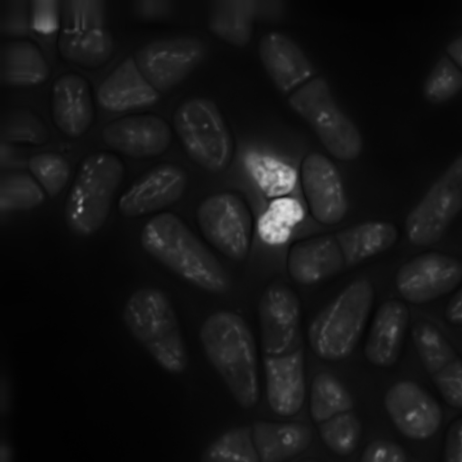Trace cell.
<instances>
[{
  "instance_id": "34",
  "label": "cell",
  "mask_w": 462,
  "mask_h": 462,
  "mask_svg": "<svg viewBox=\"0 0 462 462\" xmlns=\"http://www.w3.org/2000/svg\"><path fill=\"white\" fill-rule=\"evenodd\" d=\"M44 122L25 108H16L2 116L0 136L3 142L15 144L42 145L49 139Z\"/></svg>"
},
{
  "instance_id": "13",
  "label": "cell",
  "mask_w": 462,
  "mask_h": 462,
  "mask_svg": "<svg viewBox=\"0 0 462 462\" xmlns=\"http://www.w3.org/2000/svg\"><path fill=\"white\" fill-rule=\"evenodd\" d=\"M416 353L444 401L462 409V358L433 323L418 319L411 328Z\"/></svg>"
},
{
  "instance_id": "36",
  "label": "cell",
  "mask_w": 462,
  "mask_h": 462,
  "mask_svg": "<svg viewBox=\"0 0 462 462\" xmlns=\"http://www.w3.org/2000/svg\"><path fill=\"white\" fill-rule=\"evenodd\" d=\"M462 90V69L448 57L442 56L423 84V96L431 104L448 101Z\"/></svg>"
},
{
  "instance_id": "2",
  "label": "cell",
  "mask_w": 462,
  "mask_h": 462,
  "mask_svg": "<svg viewBox=\"0 0 462 462\" xmlns=\"http://www.w3.org/2000/svg\"><path fill=\"white\" fill-rule=\"evenodd\" d=\"M199 339L238 405L254 407L259 400L256 348L245 321L231 311L215 312L203 322Z\"/></svg>"
},
{
  "instance_id": "16",
  "label": "cell",
  "mask_w": 462,
  "mask_h": 462,
  "mask_svg": "<svg viewBox=\"0 0 462 462\" xmlns=\"http://www.w3.org/2000/svg\"><path fill=\"white\" fill-rule=\"evenodd\" d=\"M186 171L173 163L159 164L135 180L119 198L117 208L127 218L139 217L162 209L183 195Z\"/></svg>"
},
{
  "instance_id": "32",
  "label": "cell",
  "mask_w": 462,
  "mask_h": 462,
  "mask_svg": "<svg viewBox=\"0 0 462 462\" xmlns=\"http://www.w3.org/2000/svg\"><path fill=\"white\" fill-rule=\"evenodd\" d=\"M200 462H260L252 427H237L222 434L204 450Z\"/></svg>"
},
{
  "instance_id": "15",
  "label": "cell",
  "mask_w": 462,
  "mask_h": 462,
  "mask_svg": "<svg viewBox=\"0 0 462 462\" xmlns=\"http://www.w3.org/2000/svg\"><path fill=\"white\" fill-rule=\"evenodd\" d=\"M384 407L396 429L405 437L423 440L442 423V411L432 395L418 383L404 380L393 384L384 395Z\"/></svg>"
},
{
  "instance_id": "42",
  "label": "cell",
  "mask_w": 462,
  "mask_h": 462,
  "mask_svg": "<svg viewBox=\"0 0 462 462\" xmlns=\"http://www.w3.org/2000/svg\"><path fill=\"white\" fill-rule=\"evenodd\" d=\"M1 462H11V451L7 444L1 445Z\"/></svg>"
},
{
  "instance_id": "21",
  "label": "cell",
  "mask_w": 462,
  "mask_h": 462,
  "mask_svg": "<svg viewBox=\"0 0 462 462\" xmlns=\"http://www.w3.org/2000/svg\"><path fill=\"white\" fill-rule=\"evenodd\" d=\"M258 55L274 86L284 94L307 81L314 71L299 45L278 32H268L261 38Z\"/></svg>"
},
{
  "instance_id": "26",
  "label": "cell",
  "mask_w": 462,
  "mask_h": 462,
  "mask_svg": "<svg viewBox=\"0 0 462 462\" xmlns=\"http://www.w3.org/2000/svg\"><path fill=\"white\" fill-rule=\"evenodd\" d=\"M50 67L39 47L30 41L16 40L0 51V81L16 88L34 87L45 82Z\"/></svg>"
},
{
  "instance_id": "8",
  "label": "cell",
  "mask_w": 462,
  "mask_h": 462,
  "mask_svg": "<svg viewBox=\"0 0 462 462\" xmlns=\"http://www.w3.org/2000/svg\"><path fill=\"white\" fill-rule=\"evenodd\" d=\"M174 130L189 157L199 167L217 172L225 170L233 153V141L217 105L195 97L178 106Z\"/></svg>"
},
{
  "instance_id": "11",
  "label": "cell",
  "mask_w": 462,
  "mask_h": 462,
  "mask_svg": "<svg viewBox=\"0 0 462 462\" xmlns=\"http://www.w3.org/2000/svg\"><path fill=\"white\" fill-rule=\"evenodd\" d=\"M203 42L192 36L156 40L139 48L134 60L143 77L166 93L183 81L203 60Z\"/></svg>"
},
{
  "instance_id": "24",
  "label": "cell",
  "mask_w": 462,
  "mask_h": 462,
  "mask_svg": "<svg viewBox=\"0 0 462 462\" xmlns=\"http://www.w3.org/2000/svg\"><path fill=\"white\" fill-rule=\"evenodd\" d=\"M335 236H319L294 244L287 257V268L297 282L310 285L339 272L345 265Z\"/></svg>"
},
{
  "instance_id": "17",
  "label": "cell",
  "mask_w": 462,
  "mask_h": 462,
  "mask_svg": "<svg viewBox=\"0 0 462 462\" xmlns=\"http://www.w3.org/2000/svg\"><path fill=\"white\" fill-rule=\"evenodd\" d=\"M300 180L313 217L325 225L340 222L347 210V200L340 174L323 154L307 155L300 167Z\"/></svg>"
},
{
  "instance_id": "35",
  "label": "cell",
  "mask_w": 462,
  "mask_h": 462,
  "mask_svg": "<svg viewBox=\"0 0 462 462\" xmlns=\"http://www.w3.org/2000/svg\"><path fill=\"white\" fill-rule=\"evenodd\" d=\"M319 431L323 443L332 452L346 457L356 448L362 434V426L357 416L350 411L321 422Z\"/></svg>"
},
{
  "instance_id": "14",
  "label": "cell",
  "mask_w": 462,
  "mask_h": 462,
  "mask_svg": "<svg viewBox=\"0 0 462 462\" xmlns=\"http://www.w3.org/2000/svg\"><path fill=\"white\" fill-rule=\"evenodd\" d=\"M258 315L265 356L283 355L300 342V301L286 284L276 282L264 290L259 300Z\"/></svg>"
},
{
  "instance_id": "41",
  "label": "cell",
  "mask_w": 462,
  "mask_h": 462,
  "mask_svg": "<svg viewBox=\"0 0 462 462\" xmlns=\"http://www.w3.org/2000/svg\"><path fill=\"white\" fill-rule=\"evenodd\" d=\"M446 51L448 57L462 69V34L448 44Z\"/></svg>"
},
{
  "instance_id": "22",
  "label": "cell",
  "mask_w": 462,
  "mask_h": 462,
  "mask_svg": "<svg viewBox=\"0 0 462 462\" xmlns=\"http://www.w3.org/2000/svg\"><path fill=\"white\" fill-rule=\"evenodd\" d=\"M410 320L406 304L396 299L383 302L374 317L365 344V358L378 367H390L402 352Z\"/></svg>"
},
{
  "instance_id": "43",
  "label": "cell",
  "mask_w": 462,
  "mask_h": 462,
  "mask_svg": "<svg viewBox=\"0 0 462 462\" xmlns=\"http://www.w3.org/2000/svg\"><path fill=\"white\" fill-rule=\"evenodd\" d=\"M301 462H318V461H316V460H311V459H307V460H303V461H301Z\"/></svg>"
},
{
  "instance_id": "6",
  "label": "cell",
  "mask_w": 462,
  "mask_h": 462,
  "mask_svg": "<svg viewBox=\"0 0 462 462\" xmlns=\"http://www.w3.org/2000/svg\"><path fill=\"white\" fill-rule=\"evenodd\" d=\"M288 103L309 124L333 157L349 162L360 155L361 134L338 107L324 78L316 77L298 88L289 97Z\"/></svg>"
},
{
  "instance_id": "31",
  "label": "cell",
  "mask_w": 462,
  "mask_h": 462,
  "mask_svg": "<svg viewBox=\"0 0 462 462\" xmlns=\"http://www.w3.org/2000/svg\"><path fill=\"white\" fill-rule=\"evenodd\" d=\"M303 217V208L297 199L289 197L274 199L258 220L259 236L268 245H282L290 238Z\"/></svg>"
},
{
  "instance_id": "28",
  "label": "cell",
  "mask_w": 462,
  "mask_h": 462,
  "mask_svg": "<svg viewBox=\"0 0 462 462\" xmlns=\"http://www.w3.org/2000/svg\"><path fill=\"white\" fill-rule=\"evenodd\" d=\"M257 3L253 0H217L210 3L209 31L236 46L245 47L251 40Z\"/></svg>"
},
{
  "instance_id": "39",
  "label": "cell",
  "mask_w": 462,
  "mask_h": 462,
  "mask_svg": "<svg viewBox=\"0 0 462 462\" xmlns=\"http://www.w3.org/2000/svg\"><path fill=\"white\" fill-rule=\"evenodd\" d=\"M442 462H462V417L453 420L447 430Z\"/></svg>"
},
{
  "instance_id": "7",
  "label": "cell",
  "mask_w": 462,
  "mask_h": 462,
  "mask_svg": "<svg viewBox=\"0 0 462 462\" xmlns=\"http://www.w3.org/2000/svg\"><path fill=\"white\" fill-rule=\"evenodd\" d=\"M57 46L63 59L83 69L105 65L114 51V38L106 23L105 2H62Z\"/></svg>"
},
{
  "instance_id": "4",
  "label": "cell",
  "mask_w": 462,
  "mask_h": 462,
  "mask_svg": "<svg viewBox=\"0 0 462 462\" xmlns=\"http://www.w3.org/2000/svg\"><path fill=\"white\" fill-rule=\"evenodd\" d=\"M124 174V162L108 152L92 153L81 162L64 207L65 222L72 234L86 237L102 227Z\"/></svg>"
},
{
  "instance_id": "9",
  "label": "cell",
  "mask_w": 462,
  "mask_h": 462,
  "mask_svg": "<svg viewBox=\"0 0 462 462\" xmlns=\"http://www.w3.org/2000/svg\"><path fill=\"white\" fill-rule=\"evenodd\" d=\"M462 210V154L433 182L404 222L411 244L430 246L439 242Z\"/></svg>"
},
{
  "instance_id": "30",
  "label": "cell",
  "mask_w": 462,
  "mask_h": 462,
  "mask_svg": "<svg viewBox=\"0 0 462 462\" xmlns=\"http://www.w3.org/2000/svg\"><path fill=\"white\" fill-rule=\"evenodd\" d=\"M353 399L333 374L322 372L313 378L310 387V411L315 422L321 423L337 414L352 411Z\"/></svg>"
},
{
  "instance_id": "29",
  "label": "cell",
  "mask_w": 462,
  "mask_h": 462,
  "mask_svg": "<svg viewBox=\"0 0 462 462\" xmlns=\"http://www.w3.org/2000/svg\"><path fill=\"white\" fill-rule=\"evenodd\" d=\"M245 167L262 192L273 199L285 197L297 182V172L291 165L266 154H247Z\"/></svg>"
},
{
  "instance_id": "37",
  "label": "cell",
  "mask_w": 462,
  "mask_h": 462,
  "mask_svg": "<svg viewBox=\"0 0 462 462\" xmlns=\"http://www.w3.org/2000/svg\"><path fill=\"white\" fill-rule=\"evenodd\" d=\"M32 177L45 193L54 198L65 188L70 175L69 162L62 155L46 152L32 155L28 162Z\"/></svg>"
},
{
  "instance_id": "23",
  "label": "cell",
  "mask_w": 462,
  "mask_h": 462,
  "mask_svg": "<svg viewBox=\"0 0 462 462\" xmlns=\"http://www.w3.org/2000/svg\"><path fill=\"white\" fill-rule=\"evenodd\" d=\"M98 104L110 112L148 107L160 99V93L138 69L134 57L123 60L100 84Z\"/></svg>"
},
{
  "instance_id": "19",
  "label": "cell",
  "mask_w": 462,
  "mask_h": 462,
  "mask_svg": "<svg viewBox=\"0 0 462 462\" xmlns=\"http://www.w3.org/2000/svg\"><path fill=\"white\" fill-rule=\"evenodd\" d=\"M263 366L271 409L280 416L296 414L303 405L306 392L301 342L283 355H264Z\"/></svg>"
},
{
  "instance_id": "33",
  "label": "cell",
  "mask_w": 462,
  "mask_h": 462,
  "mask_svg": "<svg viewBox=\"0 0 462 462\" xmlns=\"http://www.w3.org/2000/svg\"><path fill=\"white\" fill-rule=\"evenodd\" d=\"M43 189L31 175L11 172L0 180V210H28L41 205L45 198Z\"/></svg>"
},
{
  "instance_id": "1",
  "label": "cell",
  "mask_w": 462,
  "mask_h": 462,
  "mask_svg": "<svg viewBox=\"0 0 462 462\" xmlns=\"http://www.w3.org/2000/svg\"><path fill=\"white\" fill-rule=\"evenodd\" d=\"M140 238L147 254L194 286L211 293L229 290L224 267L178 216L155 215L143 226Z\"/></svg>"
},
{
  "instance_id": "3",
  "label": "cell",
  "mask_w": 462,
  "mask_h": 462,
  "mask_svg": "<svg viewBox=\"0 0 462 462\" xmlns=\"http://www.w3.org/2000/svg\"><path fill=\"white\" fill-rule=\"evenodd\" d=\"M123 319L133 337L162 368L171 374L186 369L188 354L179 320L162 291L143 287L134 291L125 304Z\"/></svg>"
},
{
  "instance_id": "40",
  "label": "cell",
  "mask_w": 462,
  "mask_h": 462,
  "mask_svg": "<svg viewBox=\"0 0 462 462\" xmlns=\"http://www.w3.org/2000/svg\"><path fill=\"white\" fill-rule=\"evenodd\" d=\"M444 316L446 320L454 326H462V287L447 303Z\"/></svg>"
},
{
  "instance_id": "10",
  "label": "cell",
  "mask_w": 462,
  "mask_h": 462,
  "mask_svg": "<svg viewBox=\"0 0 462 462\" xmlns=\"http://www.w3.org/2000/svg\"><path fill=\"white\" fill-rule=\"evenodd\" d=\"M204 237L221 254L235 261L249 252L252 218L245 203L232 193H218L204 199L197 210Z\"/></svg>"
},
{
  "instance_id": "25",
  "label": "cell",
  "mask_w": 462,
  "mask_h": 462,
  "mask_svg": "<svg viewBox=\"0 0 462 462\" xmlns=\"http://www.w3.org/2000/svg\"><path fill=\"white\" fill-rule=\"evenodd\" d=\"M252 435L260 462H284L307 449L313 437L305 424L262 420L254 422Z\"/></svg>"
},
{
  "instance_id": "27",
  "label": "cell",
  "mask_w": 462,
  "mask_h": 462,
  "mask_svg": "<svg viewBox=\"0 0 462 462\" xmlns=\"http://www.w3.org/2000/svg\"><path fill=\"white\" fill-rule=\"evenodd\" d=\"M346 265L359 263L391 248L398 240L396 226L388 221H367L336 235Z\"/></svg>"
},
{
  "instance_id": "38",
  "label": "cell",
  "mask_w": 462,
  "mask_h": 462,
  "mask_svg": "<svg viewBox=\"0 0 462 462\" xmlns=\"http://www.w3.org/2000/svg\"><path fill=\"white\" fill-rule=\"evenodd\" d=\"M360 462H407V456L397 443L375 439L365 448Z\"/></svg>"
},
{
  "instance_id": "18",
  "label": "cell",
  "mask_w": 462,
  "mask_h": 462,
  "mask_svg": "<svg viewBox=\"0 0 462 462\" xmlns=\"http://www.w3.org/2000/svg\"><path fill=\"white\" fill-rule=\"evenodd\" d=\"M111 149L135 159H146L165 152L172 139L169 124L153 114H139L115 119L101 132Z\"/></svg>"
},
{
  "instance_id": "20",
  "label": "cell",
  "mask_w": 462,
  "mask_h": 462,
  "mask_svg": "<svg viewBox=\"0 0 462 462\" xmlns=\"http://www.w3.org/2000/svg\"><path fill=\"white\" fill-rule=\"evenodd\" d=\"M51 107L53 123L63 134L71 138L83 135L95 116L88 80L74 72L59 76L51 88Z\"/></svg>"
},
{
  "instance_id": "5",
  "label": "cell",
  "mask_w": 462,
  "mask_h": 462,
  "mask_svg": "<svg viewBox=\"0 0 462 462\" xmlns=\"http://www.w3.org/2000/svg\"><path fill=\"white\" fill-rule=\"evenodd\" d=\"M374 300L367 279L349 283L312 320L308 333L312 351L328 361L347 357L363 334Z\"/></svg>"
},
{
  "instance_id": "12",
  "label": "cell",
  "mask_w": 462,
  "mask_h": 462,
  "mask_svg": "<svg viewBox=\"0 0 462 462\" xmlns=\"http://www.w3.org/2000/svg\"><path fill=\"white\" fill-rule=\"evenodd\" d=\"M462 281V262L439 252L420 254L397 271L395 286L408 302L421 305L457 288Z\"/></svg>"
}]
</instances>
